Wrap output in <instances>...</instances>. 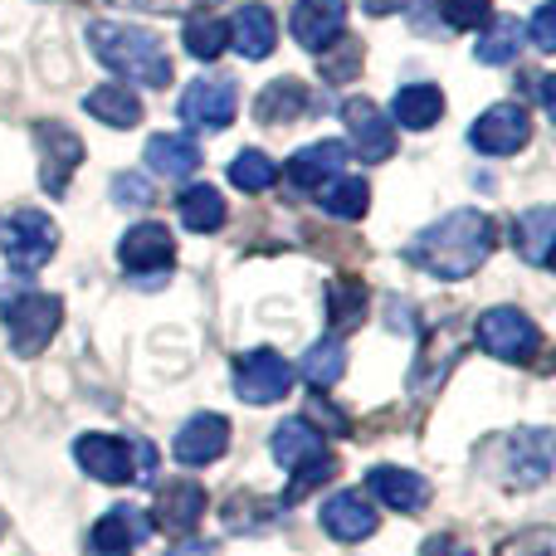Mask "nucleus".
<instances>
[{"label": "nucleus", "mask_w": 556, "mask_h": 556, "mask_svg": "<svg viewBox=\"0 0 556 556\" xmlns=\"http://www.w3.org/2000/svg\"><path fill=\"white\" fill-rule=\"evenodd\" d=\"M493 240H498V230L483 211H450L405 244V260L434 278H469L493 254Z\"/></svg>", "instance_id": "f257e3e1"}, {"label": "nucleus", "mask_w": 556, "mask_h": 556, "mask_svg": "<svg viewBox=\"0 0 556 556\" xmlns=\"http://www.w3.org/2000/svg\"><path fill=\"white\" fill-rule=\"evenodd\" d=\"M88 49L93 59L117 74L123 84H142V88H166L172 84V59H166L162 35L142 25H113V20H93L88 25Z\"/></svg>", "instance_id": "f03ea898"}, {"label": "nucleus", "mask_w": 556, "mask_h": 556, "mask_svg": "<svg viewBox=\"0 0 556 556\" xmlns=\"http://www.w3.org/2000/svg\"><path fill=\"white\" fill-rule=\"evenodd\" d=\"M0 323H5L15 356H39L64 323V303L54 293H15L0 303Z\"/></svg>", "instance_id": "7ed1b4c3"}, {"label": "nucleus", "mask_w": 556, "mask_h": 556, "mask_svg": "<svg viewBox=\"0 0 556 556\" xmlns=\"http://www.w3.org/2000/svg\"><path fill=\"white\" fill-rule=\"evenodd\" d=\"M473 337H479V346L489 356L513 362V366H528L542 352V327L528 313H518V307H489L473 323Z\"/></svg>", "instance_id": "20e7f679"}, {"label": "nucleus", "mask_w": 556, "mask_h": 556, "mask_svg": "<svg viewBox=\"0 0 556 556\" xmlns=\"http://www.w3.org/2000/svg\"><path fill=\"white\" fill-rule=\"evenodd\" d=\"M0 250H5V264L20 274H35L54 260L59 250V225L49 220L45 211H15L0 230Z\"/></svg>", "instance_id": "39448f33"}, {"label": "nucleus", "mask_w": 556, "mask_h": 556, "mask_svg": "<svg viewBox=\"0 0 556 556\" xmlns=\"http://www.w3.org/2000/svg\"><path fill=\"white\" fill-rule=\"evenodd\" d=\"M288 391H293V366L274 346H254V352L235 356V395L244 405H274Z\"/></svg>", "instance_id": "423d86ee"}, {"label": "nucleus", "mask_w": 556, "mask_h": 556, "mask_svg": "<svg viewBox=\"0 0 556 556\" xmlns=\"http://www.w3.org/2000/svg\"><path fill=\"white\" fill-rule=\"evenodd\" d=\"M74 459L88 479L98 483H137V459H132V440L123 434H78L74 440Z\"/></svg>", "instance_id": "0eeeda50"}, {"label": "nucleus", "mask_w": 556, "mask_h": 556, "mask_svg": "<svg viewBox=\"0 0 556 556\" xmlns=\"http://www.w3.org/2000/svg\"><path fill=\"white\" fill-rule=\"evenodd\" d=\"M117 264H123L127 274H137V278L172 274V264H176V240H172V230H166V225H156V220L132 225V230L117 240Z\"/></svg>", "instance_id": "6e6552de"}, {"label": "nucleus", "mask_w": 556, "mask_h": 556, "mask_svg": "<svg viewBox=\"0 0 556 556\" xmlns=\"http://www.w3.org/2000/svg\"><path fill=\"white\" fill-rule=\"evenodd\" d=\"M532 137V117L522 103H498L469 127V147L483 156H513L522 152Z\"/></svg>", "instance_id": "1a4fd4ad"}, {"label": "nucleus", "mask_w": 556, "mask_h": 556, "mask_svg": "<svg viewBox=\"0 0 556 556\" xmlns=\"http://www.w3.org/2000/svg\"><path fill=\"white\" fill-rule=\"evenodd\" d=\"M240 113V93H235L230 78H195L181 93V123L201 127V132H220L235 123Z\"/></svg>", "instance_id": "9d476101"}, {"label": "nucleus", "mask_w": 556, "mask_h": 556, "mask_svg": "<svg viewBox=\"0 0 556 556\" xmlns=\"http://www.w3.org/2000/svg\"><path fill=\"white\" fill-rule=\"evenodd\" d=\"M342 123H346V132H352L346 152H356L362 162L376 166V162H386V156L395 152L391 117H386L376 103H366V98H346V103H342Z\"/></svg>", "instance_id": "9b49d317"}, {"label": "nucleus", "mask_w": 556, "mask_h": 556, "mask_svg": "<svg viewBox=\"0 0 556 556\" xmlns=\"http://www.w3.org/2000/svg\"><path fill=\"white\" fill-rule=\"evenodd\" d=\"M288 29L307 54H323L346 35V0H298L293 15H288Z\"/></svg>", "instance_id": "f8f14e48"}, {"label": "nucleus", "mask_w": 556, "mask_h": 556, "mask_svg": "<svg viewBox=\"0 0 556 556\" xmlns=\"http://www.w3.org/2000/svg\"><path fill=\"white\" fill-rule=\"evenodd\" d=\"M35 137H39V152H45V162H39V181H45L49 195H64L68 176H74L78 162H84V142H78L64 123H39Z\"/></svg>", "instance_id": "ddd939ff"}, {"label": "nucleus", "mask_w": 556, "mask_h": 556, "mask_svg": "<svg viewBox=\"0 0 556 556\" xmlns=\"http://www.w3.org/2000/svg\"><path fill=\"white\" fill-rule=\"evenodd\" d=\"M366 493L381 498L391 513H405V518L430 508V483L415 469H401V464H376V469L366 473Z\"/></svg>", "instance_id": "4468645a"}, {"label": "nucleus", "mask_w": 556, "mask_h": 556, "mask_svg": "<svg viewBox=\"0 0 556 556\" xmlns=\"http://www.w3.org/2000/svg\"><path fill=\"white\" fill-rule=\"evenodd\" d=\"M147 538H152V518L123 503V508L103 513V518L93 522L84 556H132V547L137 542H147Z\"/></svg>", "instance_id": "2eb2a0df"}, {"label": "nucleus", "mask_w": 556, "mask_h": 556, "mask_svg": "<svg viewBox=\"0 0 556 556\" xmlns=\"http://www.w3.org/2000/svg\"><path fill=\"white\" fill-rule=\"evenodd\" d=\"M225 450H230V420H225V415H195V420L181 425V434H176V444H172L176 464H186V469H205V464H215Z\"/></svg>", "instance_id": "dca6fc26"}, {"label": "nucleus", "mask_w": 556, "mask_h": 556, "mask_svg": "<svg viewBox=\"0 0 556 556\" xmlns=\"http://www.w3.org/2000/svg\"><path fill=\"white\" fill-rule=\"evenodd\" d=\"M376 503L362 498V489H346V493H332V498L323 503V532L332 542H366L376 532Z\"/></svg>", "instance_id": "f3484780"}, {"label": "nucleus", "mask_w": 556, "mask_h": 556, "mask_svg": "<svg viewBox=\"0 0 556 556\" xmlns=\"http://www.w3.org/2000/svg\"><path fill=\"white\" fill-rule=\"evenodd\" d=\"M346 156H352L346 152V142H313V147H303V152L288 156L283 176H288L293 191H323L332 176H342Z\"/></svg>", "instance_id": "a211bd4d"}, {"label": "nucleus", "mask_w": 556, "mask_h": 556, "mask_svg": "<svg viewBox=\"0 0 556 556\" xmlns=\"http://www.w3.org/2000/svg\"><path fill=\"white\" fill-rule=\"evenodd\" d=\"M508 483H518V489H532V483H542L552 473V430H513L508 440Z\"/></svg>", "instance_id": "6ab92c4d"}, {"label": "nucleus", "mask_w": 556, "mask_h": 556, "mask_svg": "<svg viewBox=\"0 0 556 556\" xmlns=\"http://www.w3.org/2000/svg\"><path fill=\"white\" fill-rule=\"evenodd\" d=\"M225 25H230V49H235V54H244L250 64H260V59L274 54L278 20H274L269 5H240L230 20H225Z\"/></svg>", "instance_id": "aec40b11"}, {"label": "nucleus", "mask_w": 556, "mask_h": 556, "mask_svg": "<svg viewBox=\"0 0 556 556\" xmlns=\"http://www.w3.org/2000/svg\"><path fill=\"white\" fill-rule=\"evenodd\" d=\"M205 518V489L191 479H176L156 493V528L166 532H195V522Z\"/></svg>", "instance_id": "412c9836"}, {"label": "nucleus", "mask_w": 556, "mask_h": 556, "mask_svg": "<svg viewBox=\"0 0 556 556\" xmlns=\"http://www.w3.org/2000/svg\"><path fill=\"white\" fill-rule=\"evenodd\" d=\"M147 172L166 176V181H186L191 172H201V147L186 132H156L147 142Z\"/></svg>", "instance_id": "4be33fe9"}, {"label": "nucleus", "mask_w": 556, "mask_h": 556, "mask_svg": "<svg viewBox=\"0 0 556 556\" xmlns=\"http://www.w3.org/2000/svg\"><path fill=\"white\" fill-rule=\"evenodd\" d=\"M552 240H556L552 205H532V211H522L518 225H513V244H518V254L532 264V269H547L552 264Z\"/></svg>", "instance_id": "5701e85b"}, {"label": "nucleus", "mask_w": 556, "mask_h": 556, "mask_svg": "<svg viewBox=\"0 0 556 556\" xmlns=\"http://www.w3.org/2000/svg\"><path fill=\"white\" fill-rule=\"evenodd\" d=\"M391 117L405 127V132H425V127H434L444 117V93L434 84H405V88H395Z\"/></svg>", "instance_id": "b1692460"}, {"label": "nucleus", "mask_w": 556, "mask_h": 556, "mask_svg": "<svg viewBox=\"0 0 556 556\" xmlns=\"http://www.w3.org/2000/svg\"><path fill=\"white\" fill-rule=\"evenodd\" d=\"M84 113L108 127H137L142 123V98L127 84H98L84 93Z\"/></svg>", "instance_id": "393cba45"}, {"label": "nucleus", "mask_w": 556, "mask_h": 556, "mask_svg": "<svg viewBox=\"0 0 556 556\" xmlns=\"http://www.w3.org/2000/svg\"><path fill=\"white\" fill-rule=\"evenodd\" d=\"M269 450H274L278 469H298V464H303V459H313V454H323L327 444H323V434H317V425H313V420H283V425H278V430H274Z\"/></svg>", "instance_id": "a878e982"}, {"label": "nucleus", "mask_w": 556, "mask_h": 556, "mask_svg": "<svg viewBox=\"0 0 556 556\" xmlns=\"http://www.w3.org/2000/svg\"><path fill=\"white\" fill-rule=\"evenodd\" d=\"M176 211H181V225L195 235H215L225 225V195L215 191V186L195 181L181 191V201H176Z\"/></svg>", "instance_id": "bb28decb"}, {"label": "nucleus", "mask_w": 556, "mask_h": 556, "mask_svg": "<svg viewBox=\"0 0 556 556\" xmlns=\"http://www.w3.org/2000/svg\"><path fill=\"white\" fill-rule=\"evenodd\" d=\"M342 371H346V346L337 342V337H323V342H313V346H307V356L298 362V376H303V381L313 386L317 395L332 391V386L342 381Z\"/></svg>", "instance_id": "cd10ccee"}, {"label": "nucleus", "mask_w": 556, "mask_h": 556, "mask_svg": "<svg viewBox=\"0 0 556 556\" xmlns=\"http://www.w3.org/2000/svg\"><path fill=\"white\" fill-rule=\"evenodd\" d=\"M181 45L191 59L211 64V59H220L225 49H230V25H225L220 15H191L181 25Z\"/></svg>", "instance_id": "c85d7f7f"}, {"label": "nucleus", "mask_w": 556, "mask_h": 556, "mask_svg": "<svg viewBox=\"0 0 556 556\" xmlns=\"http://www.w3.org/2000/svg\"><path fill=\"white\" fill-rule=\"evenodd\" d=\"M522 45V25L518 15H489V25L479 29V45H473V59L479 64H508Z\"/></svg>", "instance_id": "c756f323"}, {"label": "nucleus", "mask_w": 556, "mask_h": 556, "mask_svg": "<svg viewBox=\"0 0 556 556\" xmlns=\"http://www.w3.org/2000/svg\"><path fill=\"white\" fill-rule=\"evenodd\" d=\"M317 195H323V211L332 215V220H362L366 205H371V186H366L362 176H332Z\"/></svg>", "instance_id": "7c9ffc66"}, {"label": "nucleus", "mask_w": 556, "mask_h": 556, "mask_svg": "<svg viewBox=\"0 0 556 556\" xmlns=\"http://www.w3.org/2000/svg\"><path fill=\"white\" fill-rule=\"evenodd\" d=\"M362 317H366V283L362 278H332V288H327V323H332V332H352Z\"/></svg>", "instance_id": "2f4dec72"}, {"label": "nucleus", "mask_w": 556, "mask_h": 556, "mask_svg": "<svg viewBox=\"0 0 556 556\" xmlns=\"http://www.w3.org/2000/svg\"><path fill=\"white\" fill-rule=\"evenodd\" d=\"M303 108H307V88L298 84V78H274L260 93L254 113H260V123H293Z\"/></svg>", "instance_id": "473e14b6"}, {"label": "nucleus", "mask_w": 556, "mask_h": 556, "mask_svg": "<svg viewBox=\"0 0 556 556\" xmlns=\"http://www.w3.org/2000/svg\"><path fill=\"white\" fill-rule=\"evenodd\" d=\"M327 479H337V459L332 450L313 454V459H303L298 469H288V489H283V508H293V503H303L313 489H323Z\"/></svg>", "instance_id": "72a5a7b5"}, {"label": "nucleus", "mask_w": 556, "mask_h": 556, "mask_svg": "<svg viewBox=\"0 0 556 556\" xmlns=\"http://www.w3.org/2000/svg\"><path fill=\"white\" fill-rule=\"evenodd\" d=\"M230 181L240 186L244 195H260V191H269V186L278 181V162L250 147V152H240V156L230 162Z\"/></svg>", "instance_id": "f704fd0d"}, {"label": "nucleus", "mask_w": 556, "mask_h": 556, "mask_svg": "<svg viewBox=\"0 0 556 556\" xmlns=\"http://www.w3.org/2000/svg\"><path fill=\"white\" fill-rule=\"evenodd\" d=\"M225 522H230L235 532H254V528H269L274 522V508H260V498L254 493H235L230 498V508H225Z\"/></svg>", "instance_id": "c9c22d12"}, {"label": "nucleus", "mask_w": 556, "mask_h": 556, "mask_svg": "<svg viewBox=\"0 0 556 556\" xmlns=\"http://www.w3.org/2000/svg\"><path fill=\"white\" fill-rule=\"evenodd\" d=\"M440 10L454 29H483L493 15V0H440Z\"/></svg>", "instance_id": "e433bc0d"}, {"label": "nucleus", "mask_w": 556, "mask_h": 556, "mask_svg": "<svg viewBox=\"0 0 556 556\" xmlns=\"http://www.w3.org/2000/svg\"><path fill=\"white\" fill-rule=\"evenodd\" d=\"M498 556H556L552 552V528H532V532H518L498 547Z\"/></svg>", "instance_id": "4c0bfd02"}, {"label": "nucleus", "mask_w": 556, "mask_h": 556, "mask_svg": "<svg viewBox=\"0 0 556 556\" xmlns=\"http://www.w3.org/2000/svg\"><path fill=\"white\" fill-rule=\"evenodd\" d=\"M532 45H538L542 54H552V49H556V5H552V0L538 10V15H532Z\"/></svg>", "instance_id": "58836bf2"}, {"label": "nucleus", "mask_w": 556, "mask_h": 556, "mask_svg": "<svg viewBox=\"0 0 556 556\" xmlns=\"http://www.w3.org/2000/svg\"><path fill=\"white\" fill-rule=\"evenodd\" d=\"M113 201L117 205H147V201H152V186H147L142 176H117V181H113Z\"/></svg>", "instance_id": "ea45409f"}, {"label": "nucleus", "mask_w": 556, "mask_h": 556, "mask_svg": "<svg viewBox=\"0 0 556 556\" xmlns=\"http://www.w3.org/2000/svg\"><path fill=\"white\" fill-rule=\"evenodd\" d=\"M420 556H473V552L464 547V542L454 538V532H434V538H425Z\"/></svg>", "instance_id": "a19ab883"}, {"label": "nucleus", "mask_w": 556, "mask_h": 556, "mask_svg": "<svg viewBox=\"0 0 556 556\" xmlns=\"http://www.w3.org/2000/svg\"><path fill=\"white\" fill-rule=\"evenodd\" d=\"M166 556H215V542H205V538H181L176 547H166Z\"/></svg>", "instance_id": "79ce46f5"}, {"label": "nucleus", "mask_w": 556, "mask_h": 556, "mask_svg": "<svg viewBox=\"0 0 556 556\" xmlns=\"http://www.w3.org/2000/svg\"><path fill=\"white\" fill-rule=\"evenodd\" d=\"M147 5H176L181 10V5H191V0H147Z\"/></svg>", "instance_id": "37998d69"}, {"label": "nucleus", "mask_w": 556, "mask_h": 556, "mask_svg": "<svg viewBox=\"0 0 556 556\" xmlns=\"http://www.w3.org/2000/svg\"><path fill=\"white\" fill-rule=\"evenodd\" d=\"M0 532H5V518H0Z\"/></svg>", "instance_id": "c03bdc74"}]
</instances>
